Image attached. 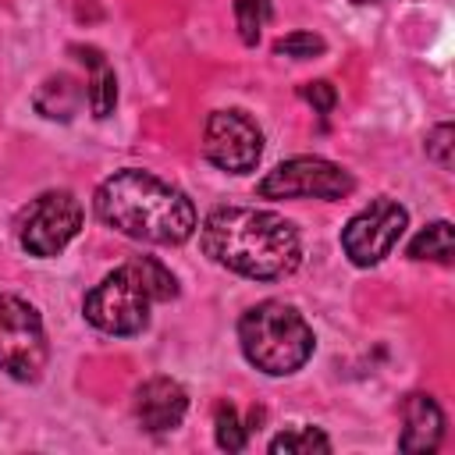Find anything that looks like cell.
<instances>
[{"mask_svg": "<svg viewBox=\"0 0 455 455\" xmlns=\"http://www.w3.org/2000/svg\"><path fill=\"white\" fill-rule=\"evenodd\" d=\"M203 252L252 281H281L302 263V242L291 220L256 206H217L199 231Z\"/></svg>", "mask_w": 455, "mask_h": 455, "instance_id": "cell-1", "label": "cell"}, {"mask_svg": "<svg viewBox=\"0 0 455 455\" xmlns=\"http://www.w3.org/2000/svg\"><path fill=\"white\" fill-rule=\"evenodd\" d=\"M92 210L107 228L135 242L181 245L196 231L192 199L171 181L149 171H139V167H124L110 174L107 181H100L92 196Z\"/></svg>", "mask_w": 455, "mask_h": 455, "instance_id": "cell-2", "label": "cell"}, {"mask_svg": "<svg viewBox=\"0 0 455 455\" xmlns=\"http://www.w3.org/2000/svg\"><path fill=\"white\" fill-rule=\"evenodd\" d=\"M178 295L174 274L153 256H132L128 263L114 267L82 302L85 320L114 338L139 334L149 323V306L167 302Z\"/></svg>", "mask_w": 455, "mask_h": 455, "instance_id": "cell-3", "label": "cell"}, {"mask_svg": "<svg viewBox=\"0 0 455 455\" xmlns=\"http://www.w3.org/2000/svg\"><path fill=\"white\" fill-rule=\"evenodd\" d=\"M238 345H242V355L256 370H263L270 377H288L309 363L316 338L295 306H288L281 299H267L242 313Z\"/></svg>", "mask_w": 455, "mask_h": 455, "instance_id": "cell-4", "label": "cell"}, {"mask_svg": "<svg viewBox=\"0 0 455 455\" xmlns=\"http://www.w3.org/2000/svg\"><path fill=\"white\" fill-rule=\"evenodd\" d=\"M46 359L50 348L39 313L18 295H0V370L14 380H39Z\"/></svg>", "mask_w": 455, "mask_h": 455, "instance_id": "cell-5", "label": "cell"}, {"mask_svg": "<svg viewBox=\"0 0 455 455\" xmlns=\"http://www.w3.org/2000/svg\"><path fill=\"white\" fill-rule=\"evenodd\" d=\"M82 231V203L68 188L36 196L18 217V245L28 256L50 259Z\"/></svg>", "mask_w": 455, "mask_h": 455, "instance_id": "cell-6", "label": "cell"}, {"mask_svg": "<svg viewBox=\"0 0 455 455\" xmlns=\"http://www.w3.org/2000/svg\"><path fill=\"white\" fill-rule=\"evenodd\" d=\"M352 188V174L323 156H291L256 185L263 199H345Z\"/></svg>", "mask_w": 455, "mask_h": 455, "instance_id": "cell-7", "label": "cell"}, {"mask_svg": "<svg viewBox=\"0 0 455 455\" xmlns=\"http://www.w3.org/2000/svg\"><path fill=\"white\" fill-rule=\"evenodd\" d=\"M405 224H409L405 206L387 196H377L341 228V249L355 267H377L395 249Z\"/></svg>", "mask_w": 455, "mask_h": 455, "instance_id": "cell-8", "label": "cell"}, {"mask_svg": "<svg viewBox=\"0 0 455 455\" xmlns=\"http://www.w3.org/2000/svg\"><path fill=\"white\" fill-rule=\"evenodd\" d=\"M203 153L228 174H249L263 156V132L245 110H213L203 128Z\"/></svg>", "mask_w": 455, "mask_h": 455, "instance_id": "cell-9", "label": "cell"}, {"mask_svg": "<svg viewBox=\"0 0 455 455\" xmlns=\"http://www.w3.org/2000/svg\"><path fill=\"white\" fill-rule=\"evenodd\" d=\"M188 409V395L178 380L171 377H149L146 384H139L135 391V419L142 423V430L149 434H164L174 430L185 419Z\"/></svg>", "mask_w": 455, "mask_h": 455, "instance_id": "cell-10", "label": "cell"}, {"mask_svg": "<svg viewBox=\"0 0 455 455\" xmlns=\"http://www.w3.org/2000/svg\"><path fill=\"white\" fill-rule=\"evenodd\" d=\"M402 434L398 448L402 451H434L444 437V412L430 395H409L402 405Z\"/></svg>", "mask_w": 455, "mask_h": 455, "instance_id": "cell-11", "label": "cell"}, {"mask_svg": "<svg viewBox=\"0 0 455 455\" xmlns=\"http://www.w3.org/2000/svg\"><path fill=\"white\" fill-rule=\"evenodd\" d=\"M82 60L89 64V78H85V100H89V110L92 117H110L114 114V103H117V78H114V68L103 60L100 50L85 46L82 50Z\"/></svg>", "mask_w": 455, "mask_h": 455, "instance_id": "cell-12", "label": "cell"}, {"mask_svg": "<svg viewBox=\"0 0 455 455\" xmlns=\"http://www.w3.org/2000/svg\"><path fill=\"white\" fill-rule=\"evenodd\" d=\"M455 256V242H451V224L448 220H434L427 224L412 242H409V259H434V263H451Z\"/></svg>", "mask_w": 455, "mask_h": 455, "instance_id": "cell-13", "label": "cell"}, {"mask_svg": "<svg viewBox=\"0 0 455 455\" xmlns=\"http://www.w3.org/2000/svg\"><path fill=\"white\" fill-rule=\"evenodd\" d=\"M270 451L274 455H281V451L284 455H313V451H331V441L316 427H291L270 441Z\"/></svg>", "mask_w": 455, "mask_h": 455, "instance_id": "cell-14", "label": "cell"}, {"mask_svg": "<svg viewBox=\"0 0 455 455\" xmlns=\"http://www.w3.org/2000/svg\"><path fill=\"white\" fill-rule=\"evenodd\" d=\"M213 437H217V448H224V451H242L245 448L249 427L238 419L231 402H217V409H213Z\"/></svg>", "mask_w": 455, "mask_h": 455, "instance_id": "cell-15", "label": "cell"}, {"mask_svg": "<svg viewBox=\"0 0 455 455\" xmlns=\"http://www.w3.org/2000/svg\"><path fill=\"white\" fill-rule=\"evenodd\" d=\"M270 11H274L270 0H235V25H238V36L245 46L259 43V32L270 21Z\"/></svg>", "mask_w": 455, "mask_h": 455, "instance_id": "cell-16", "label": "cell"}, {"mask_svg": "<svg viewBox=\"0 0 455 455\" xmlns=\"http://www.w3.org/2000/svg\"><path fill=\"white\" fill-rule=\"evenodd\" d=\"M323 39L316 32H291V36H281L274 43V53H284V57H295V60H306V57H316L323 53Z\"/></svg>", "mask_w": 455, "mask_h": 455, "instance_id": "cell-17", "label": "cell"}, {"mask_svg": "<svg viewBox=\"0 0 455 455\" xmlns=\"http://www.w3.org/2000/svg\"><path fill=\"white\" fill-rule=\"evenodd\" d=\"M455 139V128L451 124H437V128H430V135H427V156L437 164V167H451V142Z\"/></svg>", "mask_w": 455, "mask_h": 455, "instance_id": "cell-18", "label": "cell"}, {"mask_svg": "<svg viewBox=\"0 0 455 455\" xmlns=\"http://www.w3.org/2000/svg\"><path fill=\"white\" fill-rule=\"evenodd\" d=\"M299 96H302L306 103H313V110H320V114H331L334 103H338V92H334L331 82H306V85L299 89Z\"/></svg>", "mask_w": 455, "mask_h": 455, "instance_id": "cell-19", "label": "cell"}, {"mask_svg": "<svg viewBox=\"0 0 455 455\" xmlns=\"http://www.w3.org/2000/svg\"><path fill=\"white\" fill-rule=\"evenodd\" d=\"M352 4H380V0H352Z\"/></svg>", "mask_w": 455, "mask_h": 455, "instance_id": "cell-20", "label": "cell"}]
</instances>
